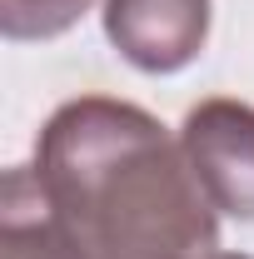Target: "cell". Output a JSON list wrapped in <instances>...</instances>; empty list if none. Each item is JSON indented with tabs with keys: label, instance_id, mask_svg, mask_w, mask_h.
<instances>
[{
	"label": "cell",
	"instance_id": "obj_2",
	"mask_svg": "<svg viewBox=\"0 0 254 259\" xmlns=\"http://www.w3.org/2000/svg\"><path fill=\"white\" fill-rule=\"evenodd\" d=\"M180 145L215 209L254 220V105L224 95L199 100L180 125Z\"/></svg>",
	"mask_w": 254,
	"mask_h": 259
},
{
	"label": "cell",
	"instance_id": "obj_1",
	"mask_svg": "<svg viewBox=\"0 0 254 259\" xmlns=\"http://www.w3.org/2000/svg\"><path fill=\"white\" fill-rule=\"evenodd\" d=\"M30 169L85 259L215 254L220 209L185 145L130 100H65L35 140Z\"/></svg>",
	"mask_w": 254,
	"mask_h": 259
},
{
	"label": "cell",
	"instance_id": "obj_6",
	"mask_svg": "<svg viewBox=\"0 0 254 259\" xmlns=\"http://www.w3.org/2000/svg\"><path fill=\"white\" fill-rule=\"evenodd\" d=\"M204 259H249V254H204Z\"/></svg>",
	"mask_w": 254,
	"mask_h": 259
},
{
	"label": "cell",
	"instance_id": "obj_4",
	"mask_svg": "<svg viewBox=\"0 0 254 259\" xmlns=\"http://www.w3.org/2000/svg\"><path fill=\"white\" fill-rule=\"evenodd\" d=\"M0 259H85L75 234L45 204L30 164H15L0 190Z\"/></svg>",
	"mask_w": 254,
	"mask_h": 259
},
{
	"label": "cell",
	"instance_id": "obj_5",
	"mask_svg": "<svg viewBox=\"0 0 254 259\" xmlns=\"http://www.w3.org/2000/svg\"><path fill=\"white\" fill-rule=\"evenodd\" d=\"M95 0H0L5 40H55L65 35Z\"/></svg>",
	"mask_w": 254,
	"mask_h": 259
},
{
	"label": "cell",
	"instance_id": "obj_3",
	"mask_svg": "<svg viewBox=\"0 0 254 259\" xmlns=\"http://www.w3.org/2000/svg\"><path fill=\"white\" fill-rule=\"evenodd\" d=\"M110 45L145 75H175L209 40V0H105Z\"/></svg>",
	"mask_w": 254,
	"mask_h": 259
}]
</instances>
